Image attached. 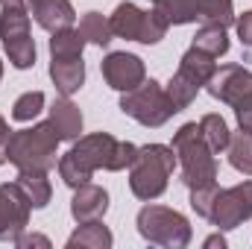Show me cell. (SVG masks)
Wrapping results in <instances>:
<instances>
[{
	"label": "cell",
	"instance_id": "1",
	"mask_svg": "<svg viewBox=\"0 0 252 249\" xmlns=\"http://www.w3.org/2000/svg\"><path fill=\"white\" fill-rule=\"evenodd\" d=\"M138 156V147L129 141H118L109 132H94L76 138V144L59 158V176L64 185H85L97 170H126Z\"/></svg>",
	"mask_w": 252,
	"mask_h": 249
},
{
	"label": "cell",
	"instance_id": "2",
	"mask_svg": "<svg viewBox=\"0 0 252 249\" xmlns=\"http://www.w3.org/2000/svg\"><path fill=\"white\" fill-rule=\"evenodd\" d=\"M176 164L179 161H176L173 147H164V144L138 147V156L129 164V190L144 202L158 199L167 190V182H170Z\"/></svg>",
	"mask_w": 252,
	"mask_h": 249
},
{
	"label": "cell",
	"instance_id": "3",
	"mask_svg": "<svg viewBox=\"0 0 252 249\" xmlns=\"http://www.w3.org/2000/svg\"><path fill=\"white\" fill-rule=\"evenodd\" d=\"M62 138L56 132V126L50 121L30 126V129H18L9 138V161L18 170H53L56 161V150H59Z\"/></svg>",
	"mask_w": 252,
	"mask_h": 249
},
{
	"label": "cell",
	"instance_id": "4",
	"mask_svg": "<svg viewBox=\"0 0 252 249\" xmlns=\"http://www.w3.org/2000/svg\"><path fill=\"white\" fill-rule=\"evenodd\" d=\"M173 153L176 161L182 167V182L193 190V187L217 185V158L211 153V147L202 138L199 124H185L179 126V132L173 135Z\"/></svg>",
	"mask_w": 252,
	"mask_h": 249
},
{
	"label": "cell",
	"instance_id": "5",
	"mask_svg": "<svg viewBox=\"0 0 252 249\" xmlns=\"http://www.w3.org/2000/svg\"><path fill=\"white\" fill-rule=\"evenodd\" d=\"M3 15H0V41L9 56L12 67L27 70L35 64V41L30 32V15H27V0H0Z\"/></svg>",
	"mask_w": 252,
	"mask_h": 249
},
{
	"label": "cell",
	"instance_id": "6",
	"mask_svg": "<svg viewBox=\"0 0 252 249\" xmlns=\"http://www.w3.org/2000/svg\"><path fill=\"white\" fill-rule=\"evenodd\" d=\"M138 232L144 241L164 249H185L190 244V223L185 214L164 205H144L138 211Z\"/></svg>",
	"mask_w": 252,
	"mask_h": 249
},
{
	"label": "cell",
	"instance_id": "7",
	"mask_svg": "<svg viewBox=\"0 0 252 249\" xmlns=\"http://www.w3.org/2000/svg\"><path fill=\"white\" fill-rule=\"evenodd\" d=\"M121 112L126 118L138 121L141 126L158 129L164 126L173 115H179L164 91V85H158L156 79H144L141 85H135L132 91H124L121 97Z\"/></svg>",
	"mask_w": 252,
	"mask_h": 249
},
{
	"label": "cell",
	"instance_id": "8",
	"mask_svg": "<svg viewBox=\"0 0 252 249\" xmlns=\"http://www.w3.org/2000/svg\"><path fill=\"white\" fill-rule=\"evenodd\" d=\"M112 32L118 38H126V41H141V44H158L164 35H167V24L156 15V12H144L138 9L135 3H121L112 18Z\"/></svg>",
	"mask_w": 252,
	"mask_h": 249
},
{
	"label": "cell",
	"instance_id": "9",
	"mask_svg": "<svg viewBox=\"0 0 252 249\" xmlns=\"http://www.w3.org/2000/svg\"><path fill=\"white\" fill-rule=\"evenodd\" d=\"M250 217H252V179H247V182H241L235 187H226V190H217V199L211 205L208 220L220 232L238 229Z\"/></svg>",
	"mask_w": 252,
	"mask_h": 249
},
{
	"label": "cell",
	"instance_id": "10",
	"mask_svg": "<svg viewBox=\"0 0 252 249\" xmlns=\"http://www.w3.org/2000/svg\"><path fill=\"white\" fill-rule=\"evenodd\" d=\"M30 211L32 202L18 182L0 185V241L15 244V238L30 226Z\"/></svg>",
	"mask_w": 252,
	"mask_h": 249
},
{
	"label": "cell",
	"instance_id": "11",
	"mask_svg": "<svg viewBox=\"0 0 252 249\" xmlns=\"http://www.w3.org/2000/svg\"><path fill=\"white\" fill-rule=\"evenodd\" d=\"M205 91L214 100L235 109L244 97L252 94V70H247L244 64H223L211 73V79L205 82Z\"/></svg>",
	"mask_w": 252,
	"mask_h": 249
},
{
	"label": "cell",
	"instance_id": "12",
	"mask_svg": "<svg viewBox=\"0 0 252 249\" xmlns=\"http://www.w3.org/2000/svg\"><path fill=\"white\" fill-rule=\"evenodd\" d=\"M100 70H103V79L109 82V88H115V91H132L135 85H141L147 79L144 59L135 53H126V50L109 53L100 64Z\"/></svg>",
	"mask_w": 252,
	"mask_h": 249
},
{
	"label": "cell",
	"instance_id": "13",
	"mask_svg": "<svg viewBox=\"0 0 252 249\" xmlns=\"http://www.w3.org/2000/svg\"><path fill=\"white\" fill-rule=\"evenodd\" d=\"M73 199H70V214L76 223H91V220H103L106 211H109V193L100 185H85L73 187Z\"/></svg>",
	"mask_w": 252,
	"mask_h": 249
},
{
	"label": "cell",
	"instance_id": "14",
	"mask_svg": "<svg viewBox=\"0 0 252 249\" xmlns=\"http://www.w3.org/2000/svg\"><path fill=\"white\" fill-rule=\"evenodd\" d=\"M38 27L47 30V32H56V30H64V27H73V6L70 0H38L35 6H30Z\"/></svg>",
	"mask_w": 252,
	"mask_h": 249
},
{
	"label": "cell",
	"instance_id": "15",
	"mask_svg": "<svg viewBox=\"0 0 252 249\" xmlns=\"http://www.w3.org/2000/svg\"><path fill=\"white\" fill-rule=\"evenodd\" d=\"M50 79L56 85V91L62 97H70L82 88L85 82V64H82V56L79 59H53L50 62Z\"/></svg>",
	"mask_w": 252,
	"mask_h": 249
},
{
	"label": "cell",
	"instance_id": "16",
	"mask_svg": "<svg viewBox=\"0 0 252 249\" xmlns=\"http://www.w3.org/2000/svg\"><path fill=\"white\" fill-rule=\"evenodd\" d=\"M50 124L56 126L62 141H76L79 132H82V112L67 97H62V100H56L50 106Z\"/></svg>",
	"mask_w": 252,
	"mask_h": 249
},
{
	"label": "cell",
	"instance_id": "17",
	"mask_svg": "<svg viewBox=\"0 0 252 249\" xmlns=\"http://www.w3.org/2000/svg\"><path fill=\"white\" fill-rule=\"evenodd\" d=\"M217 70V64H214V56H208L205 50H196V47H190L188 53L179 59V70L176 73H182L185 79H190L193 85H205L208 79H211V73Z\"/></svg>",
	"mask_w": 252,
	"mask_h": 249
},
{
	"label": "cell",
	"instance_id": "18",
	"mask_svg": "<svg viewBox=\"0 0 252 249\" xmlns=\"http://www.w3.org/2000/svg\"><path fill=\"white\" fill-rule=\"evenodd\" d=\"M115 244L112 232L100 223V220H91V223H79V229L67 238V249H109Z\"/></svg>",
	"mask_w": 252,
	"mask_h": 249
},
{
	"label": "cell",
	"instance_id": "19",
	"mask_svg": "<svg viewBox=\"0 0 252 249\" xmlns=\"http://www.w3.org/2000/svg\"><path fill=\"white\" fill-rule=\"evenodd\" d=\"M15 182L24 187L32 208H47V202L53 199V187H50V179H47V170H18Z\"/></svg>",
	"mask_w": 252,
	"mask_h": 249
},
{
	"label": "cell",
	"instance_id": "20",
	"mask_svg": "<svg viewBox=\"0 0 252 249\" xmlns=\"http://www.w3.org/2000/svg\"><path fill=\"white\" fill-rule=\"evenodd\" d=\"M167 27H182V24H193L199 21V12H196V0H156V9H153Z\"/></svg>",
	"mask_w": 252,
	"mask_h": 249
},
{
	"label": "cell",
	"instance_id": "21",
	"mask_svg": "<svg viewBox=\"0 0 252 249\" xmlns=\"http://www.w3.org/2000/svg\"><path fill=\"white\" fill-rule=\"evenodd\" d=\"M85 38L79 30L73 27H64V30H56L50 32V56L53 59H79L82 50H85Z\"/></svg>",
	"mask_w": 252,
	"mask_h": 249
},
{
	"label": "cell",
	"instance_id": "22",
	"mask_svg": "<svg viewBox=\"0 0 252 249\" xmlns=\"http://www.w3.org/2000/svg\"><path fill=\"white\" fill-rule=\"evenodd\" d=\"M196 50H205L208 56L220 59L229 53V35H226V27H214V24H202V30H196L193 35V44Z\"/></svg>",
	"mask_w": 252,
	"mask_h": 249
},
{
	"label": "cell",
	"instance_id": "23",
	"mask_svg": "<svg viewBox=\"0 0 252 249\" xmlns=\"http://www.w3.org/2000/svg\"><path fill=\"white\" fill-rule=\"evenodd\" d=\"M79 32L88 44H97V47H109V41L115 38L109 18H103L100 12H85L79 21Z\"/></svg>",
	"mask_w": 252,
	"mask_h": 249
},
{
	"label": "cell",
	"instance_id": "24",
	"mask_svg": "<svg viewBox=\"0 0 252 249\" xmlns=\"http://www.w3.org/2000/svg\"><path fill=\"white\" fill-rule=\"evenodd\" d=\"M199 129H202V138H205V144L211 147L214 156H220V153L229 150L232 132H229V124H226L220 115H205V118L199 121Z\"/></svg>",
	"mask_w": 252,
	"mask_h": 249
},
{
	"label": "cell",
	"instance_id": "25",
	"mask_svg": "<svg viewBox=\"0 0 252 249\" xmlns=\"http://www.w3.org/2000/svg\"><path fill=\"white\" fill-rule=\"evenodd\" d=\"M229 164L244 173V176H252V132H238L232 135L229 141Z\"/></svg>",
	"mask_w": 252,
	"mask_h": 249
},
{
	"label": "cell",
	"instance_id": "26",
	"mask_svg": "<svg viewBox=\"0 0 252 249\" xmlns=\"http://www.w3.org/2000/svg\"><path fill=\"white\" fill-rule=\"evenodd\" d=\"M196 12H199L202 24H214V27H232L235 24L232 0H196Z\"/></svg>",
	"mask_w": 252,
	"mask_h": 249
},
{
	"label": "cell",
	"instance_id": "27",
	"mask_svg": "<svg viewBox=\"0 0 252 249\" xmlns=\"http://www.w3.org/2000/svg\"><path fill=\"white\" fill-rule=\"evenodd\" d=\"M164 91H167V97H170L173 109H176V112H185L190 103L196 100L199 85H193V82H190V79H185L182 73H173V76H170V82L164 85Z\"/></svg>",
	"mask_w": 252,
	"mask_h": 249
},
{
	"label": "cell",
	"instance_id": "28",
	"mask_svg": "<svg viewBox=\"0 0 252 249\" xmlns=\"http://www.w3.org/2000/svg\"><path fill=\"white\" fill-rule=\"evenodd\" d=\"M41 109H44V94H41V91H27V94H21V97L15 100L12 118H15L18 124H30V121H35V118L41 115Z\"/></svg>",
	"mask_w": 252,
	"mask_h": 249
},
{
	"label": "cell",
	"instance_id": "29",
	"mask_svg": "<svg viewBox=\"0 0 252 249\" xmlns=\"http://www.w3.org/2000/svg\"><path fill=\"white\" fill-rule=\"evenodd\" d=\"M217 185H205V187H193L190 190V208L199 214V217H205L208 220V214H211V205H214V199H217Z\"/></svg>",
	"mask_w": 252,
	"mask_h": 249
},
{
	"label": "cell",
	"instance_id": "30",
	"mask_svg": "<svg viewBox=\"0 0 252 249\" xmlns=\"http://www.w3.org/2000/svg\"><path fill=\"white\" fill-rule=\"evenodd\" d=\"M235 118H238V126L244 132H252V94L244 97L238 106H235Z\"/></svg>",
	"mask_w": 252,
	"mask_h": 249
},
{
	"label": "cell",
	"instance_id": "31",
	"mask_svg": "<svg viewBox=\"0 0 252 249\" xmlns=\"http://www.w3.org/2000/svg\"><path fill=\"white\" fill-rule=\"evenodd\" d=\"M235 27H238V38H241L247 47H252V9L244 12V15L235 21Z\"/></svg>",
	"mask_w": 252,
	"mask_h": 249
},
{
	"label": "cell",
	"instance_id": "32",
	"mask_svg": "<svg viewBox=\"0 0 252 249\" xmlns=\"http://www.w3.org/2000/svg\"><path fill=\"white\" fill-rule=\"evenodd\" d=\"M15 247H21V249H30V247H41V249H50V241L44 238V235H18L15 238Z\"/></svg>",
	"mask_w": 252,
	"mask_h": 249
},
{
	"label": "cell",
	"instance_id": "33",
	"mask_svg": "<svg viewBox=\"0 0 252 249\" xmlns=\"http://www.w3.org/2000/svg\"><path fill=\"white\" fill-rule=\"evenodd\" d=\"M9 138H12V129H9V124L0 118V164L9 161V156H6V150H9Z\"/></svg>",
	"mask_w": 252,
	"mask_h": 249
},
{
	"label": "cell",
	"instance_id": "34",
	"mask_svg": "<svg viewBox=\"0 0 252 249\" xmlns=\"http://www.w3.org/2000/svg\"><path fill=\"white\" fill-rule=\"evenodd\" d=\"M214 247L226 249V238H223V235H211V238L205 241V249H214Z\"/></svg>",
	"mask_w": 252,
	"mask_h": 249
},
{
	"label": "cell",
	"instance_id": "35",
	"mask_svg": "<svg viewBox=\"0 0 252 249\" xmlns=\"http://www.w3.org/2000/svg\"><path fill=\"white\" fill-rule=\"evenodd\" d=\"M0 79H3V62H0Z\"/></svg>",
	"mask_w": 252,
	"mask_h": 249
},
{
	"label": "cell",
	"instance_id": "36",
	"mask_svg": "<svg viewBox=\"0 0 252 249\" xmlns=\"http://www.w3.org/2000/svg\"><path fill=\"white\" fill-rule=\"evenodd\" d=\"M153 3H156V0H153Z\"/></svg>",
	"mask_w": 252,
	"mask_h": 249
}]
</instances>
